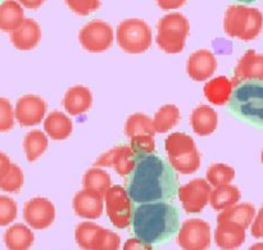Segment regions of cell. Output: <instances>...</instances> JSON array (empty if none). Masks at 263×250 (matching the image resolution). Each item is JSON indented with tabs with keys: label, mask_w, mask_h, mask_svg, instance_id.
<instances>
[{
	"label": "cell",
	"mask_w": 263,
	"mask_h": 250,
	"mask_svg": "<svg viewBox=\"0 0 263 250\" xmlns=\"http://www.w3.org/2000/svg\"><path fill=\"white\" fill-rule=\"evenodd\" d=\"M126 190L134 203L166 202L179 191V176L170 162L156 153L138 157L133 172L126 177Z\"/></svg>",
	"instance_id": "obj_1"
},
{
	"label": "cell",
	"mask_w": 263,
	"mask_h": 250,
	"mask_svg": "<svg viewBox=\"0 0 263 250\" xmlns=\"http://www.w3.org/2000/svg\"><path fill=\"white\" fill-rule=\"evenodd\" d=\"M131 226L136 238L152 245L159 244L179 233V210L167 202L143 203L134 210Z\"/></svg>",
	"instance_id": "obj_2"
},
{
	"label": "cell",
	"mask_w": 263,
	"mask_h": 250,
	"mask_svg": "<svg viewBox=\"0 0 263 250\" xmlns=\"http://www.w3.org/2000/svg\"><path fill=\"white\" fill-rule=\"evenodd\" d=\"M228 104L235 117L263 128L262 81H244L236 85Z\"/></svg>",
	"instance_id": "obj_3"
},
{
	"label": "cell",
	"mask_w": 263,
	"mask_h": 250,
	"mask_svg": "<svg viewBox=\"0 0 263 250\" xmlns=\"http://www.w3.org/2000/svg\"><path fill=\"white\" fill-rule=\"evenodd\" d=\"M263 28V14L258 8L244 4L230 5L223 18V30L230 37L251 41L258 37Z\"/></svg>",
	"instance_id": "obj_4"
},
{
	"label": "cell",
	"mask_w": 263,
	"mask_h": 250,
	"mask_svg": "<svg viewBox=\"0 0 263 250\" xmlns=\"http://www.w3.org/2000/svg\"><path fill=\"white\" fill-rule=\"evenodd\" d=\"M190 25L181 13H168L158 21L156 43L167 54H179L184 50Z\"/></svg>",
	"instance_id": "obj_5"
},
{
	"label": "cell",
	"mask_w": 263,
	"mask_h": 250,
	"mask_svg": "<svg viewBox=\"0 0 263 250\" xmlns=\"http://www.w3.org/2000/svg\"><path fill=\"white\" fill-rule=\"evenodd\" d=\"M117 44L127 54H143L153 44V33L148 23L139 18H128L118 25Z\"/></svg>",
	"instance_id": "obj_6"
},
{
	"label": "cell",
	"mask_w": 263,
	"mask_h": 250,
	"mask_svg": "<svg viewBox=\"0 0 263 250\" xmlns=\"http://www.w3.org/2000/svg\"><path fill=\"white\" fill-rule=\"evenodd\" d=\"M133 199L128 195L125 186L113 185L104 195V209L110 223L120 230H125L131 226L134 216Z\"/></svg>",
	"instance_id": "obj_7"
},
{
	"label": "cell",
	"mask_w": 263,
	"mask_h": 250,
	"mask_svg": "<svg viewBox=\"0 0 263 250\" xmlns=\"http://www.w3.org/2000/svg\"><path fill=\"white\" fill-rule=\"evenodd\" d=\"M115 32L112 26L102 20L85 23L79 32L80 45L89 53H103L112 46Z\"/></svg>",
	"instance_id": "obj_8"
},
{
	"label": "cell",
	"mask_w": 263,
	"mask_h": 250,
	"mask_svg": "<svg viewBox=\"0 0 263 250\" xmlns=\"http://www.w3.org/2000/svg\"><path fill=\"white\" fill-rule=\"evenodd\" d=\"M212 235L210 223L200 218L184 221L177 233V244L182 250L210 249Z\"/></svg>",
	"instance_id": "obj_9"
},
{
	"label": "cell",
	"mask_w": 263,
	"mask_h": 250,
	"mask_svg": "<svg viewBox=\"0 0 263 250\" xmlns=\"http://www.w3.org/2000/svg\"><path fill=\"white\" fill-rule=\"evenodd\" d=\"M211 194L212 186L205 179L190 180L185 185H181L177 191L182 208L189 215L202 212L207 204H210Z\"/></svg>",
	"instance_id": "obj_10"
},
{
	"label": "cell",
	"mask_w": 263,
	"mask_h": 250,
	"mask_svg": "<svg viewBox=\"0 0 263 250\" xmlns=\"http://www.w3.org/2000/svg\"><path fill=\"white\" fill-rule=\"evenodd\" d=\"M23 220L26 225L35 230H45L53 225L55 220V207L49 199L36 197L25 203Z\"/></svg>",
	"instance_id": "obj_11"
},
{
	"label": "cell",
	"mask_w": 263,
	"mask_h": 250,
	"mask_svg": "<svg viewBox=\"0 0 263 250\" xmlns=\"http://www.w3.org/2000/svg\"><path fill=\"white\" fill-rule=\"evenodd\" d=\"M46 109L48 105L43 98L37 95H23L15 103V121L22 127L37 126L45 120Z\"/></svg>",
	"instance_id": "obj_12"
},
{
	"label": "cell",
	"mask_w": 263,
	"mask_h": 250,
	"mask_svg": "<svg viewBox=\"0 0 263 250\" xmlns=\"http://www.w3.org/2000/svg\"><path fill=\"white\" fill-rule=\"evenodd\" d=\"M136 163V156L130 145H117L99 156L95 161V167L113 168L121 177H127L133 172Z\"/></svg>",
	"instance_id": "obj_13"
},
{
	"label": "cell",
	"mask_w": 263,
	"mask_h": 250,
	"mask_svg": "<svg viewBox=\"0 0 263 250\" xmlns=\"http://www.w3.org/2000/svg\"><path fill=\"white\" fill-rule=\"evenodd\" d=\"M217 69V58L207 49H199L190 54L186 62V73L197 82H204L215 74Z\"/></svg>",
	"instance_id": "obj_14"
},
{
	"label": "cell",
	"mask_w": 263,
	"mask_h": 250,
	"mask_svg": "<svg viewBox=\"0 0 263 250\" xmlns=\"http://www.w3.org/2000/svg\"><path fill=\"white\" fill-rule=\"evenodd\" d=\"M231 81L234 86L244 81L263 82V54L257 53L252 49L247 50L234 68V76Z\"/></svg>",
	"instance_id": "obj_15"
},
{
	"label": "cell",
	"mask_w": 263,
	"mask_h": 250,
	"mask_svg": "<svg viewBox=\"0 0 263 250\" xmlns=\"http://www.w3.org/2000/svg\"><path fill=\"white\" fill-rule=\"evenodd\" d=\"M72 208L79 217L90 221L98 220L104 210V197L91 190L82 189L73 197Z\"/></svg>",
	"instance_id": "obj_16"
},
{
	"label": "cell",
	"mask_w": 263,
	"mask_h": 250,
	"mask_svg": "<svg viewBox=\"0 0 263 250\" xmlns=\"http://www.w3.org/2000/svg\"><path fill=\"white\" fill-rule=\"evenodd\" d=\"M41 40V28L32 18H26L22 25L10 33V43L22 51L32 50Z\"/></svg>",
	"instance_id": "obj_17"
},
{
	"label": "cell",
	"mask_w": 263,
	"mask_h": 250,
	"mask_svg": "<svg viewBox=\"0 0 263 250\" xmlns=\"http://www.w3.org/2000/svg\"><path fill=\"white\" fill-rule=\"evenodd\" d=\"M247 239L246 228L234 222H220L215 231V243L221 250H235Z\"/></svg>",
	"instance_id": "obj_18"
},
{
	"label": "cell",
	"mask_w": 263,
	"mask_h": 250,
	"mask_svg": "<svg viewBox=\"0 0 263 250\" xmlns=\"http://www.w3.org/2000/svg\"><path fill=\"white\" fill-rule=\"evenodd\" d=\"M62 105L69 116L84 114L92 105L91 90L81 85L69 87L64 94Z\"/></svg>",
	"instance_id": "obj_19"
},
{
	"label": "cell",
	"mask_w": 263,
	"mask_h": 250,
	"mask_svg": "<svg viewBox=\"0 0 263 250\" xmlns=\"http://www.w3.org/2000/svg\"><path fill=\"white\" fill-rule=\"evenodd\" d=\"M218 125L217 112L210 105L200 104L190 114V126L198 136H210Z\"/></svg>",
	"instance_id": "obj_20"
},
{
	"label": "cell",
	"mask_w": 263,
	"mask_h": 250,
	"mask_svg": "<svg viewBox=\"0 0 263 250\" xmlns=\"http://www.w3.org/2000/svg\"><path fill=\"white\" fill-rule=\"evenodd\" d=\"M234 87L235 86L230 79H228L226 76H218L205 82L203 92H204L205 99L211 104L222 107V105L228 104L229 100H230Z\"/></svg>",
	"instance_id": "obj_21"
},
{
	"label": "cell",
	"mask_w": 263,
	"mask_h": 250,
	"mask_svg": "<svg viewBox=\"0 0 263 250\" xmlns=\"http://www.w3.org/2000/svg\"><path fill=\"white\" fill-rule=\"evenodd\" d=\"M72 131H73V123H72L71 118L64 114L63 112L53 110L44 120V132L51 140H66L71 136Z\"/></svg>",
	"instance_id": "obj_22"
},
{
	"label": "cell",
	"mask_w": 263,
	"mask_h": 250,
	"mask_svg": "<svg viewBox=\"0 0 263 250\" xmlns=\"http://www.w3.org/2000/svg\"><path fill=\"white\" fill-rule=\"evenodd\" d=\"M3 240L8 250H30L35 241V235L30 226L14 223L7 228Z\"/></svg>",
	"instance_id": "obj_23"
},
{
	"label": "cell",
	"mask_w": 263,
	"mask_h": 250,
	"mask_svg": "<svg viewBox=\"0 0 263 250\" xmlns=\"http://www.w3.org/2000/svg\"><path fill=\"white\" fill-rule=\"evenodd\" d=\"M23 7L17 0H3L0 3V30L12 33L25 21Z\"/></svg>",
	"instance_id": "obj_24"
},
{
	"label": "cell",
	"mask_w": 263,
	"mask_h": 250,
	"mask_svg": "<svg viewBox=\"0 0 263 250\" xmlns=\"http://www.w3.org/2000/svg\"><path fill=\"white\" fill-rule=\"evenodd\" d=\"M256 208L251 203H241L235 204L228 209L220 212L217 217V223L220 222H234L247 230L252 226L256 218Z\"/></svg>",
	"instance_id": "obj_25"
},
{
	"label": "cell",
	"mask_w": 263,
	"mask_h": 250,
	"mask_svg": "<svg viewBox=\"0 0 263 250\" xmlns=\"http://www.w3.org/2000/svg\"><path fill=\"white\" fill-rule=\"evenodd\" d=\"M241 198V193L235 185H222L212 189L210 204L215 210L222 212L233 205L238 204Z\"/></svg>",
	"instance_id": "obj_26"
},
{
	"label": "cell",
	"mask_w": 263,
	"mask_h": 250,
	"mask_svg": "<svg viewBox=\"0 0 263 250\" xmlns=\"http://www.w3.org/2000/svg\"><path fill=\"white\" fill-rule=\"evenodd\" d=\"M49 138L44 131L32 130L23 139V150L28 162H35L48 150Z\"/></svg>",
	"instance_id": "obj_27"
},
{
	"label": "cell",
	"mask_w": 263,
	"mask_h": 250,
	"mask_svg": "<svg viewBox=\"0 0 263 250\" xmlns=\"http://www.w3.org/2000/svg\"><path fill=\"white\" fill-rule=\"evenodd\" d=\"M82 185H84V189L91 190L103 197L113 186L110 175L100 167L95 166L85 172L84 177H82Z\"/></svg>",
	"instance_id": "obj_28"
},
{
	"label": "cell",
	"mask_w": 263,
	"mask_h": 250,
	"mask_svg": "<svg viewBox=\"0 0 263 250\" xmlns=\"http://www.w3.org/2000/svg\"><path fill=\"white\" fill-rule=\"evenodd\" d=\"M180 110L175 104H166L159 108L153 117L154 130L157 133H166L176 127L180 122Z\"/></svg>",
	"instance_id": "obj_29"
},
{
	"label": "cell",
	"mask_w": 263,
	"mask_h": 250,
	"mask_svg": "<svg viewBox=\"0 0 263 250\" xmlns=\"http://www.w3.org/2000/svg\"><path fill=\"white\" fill-rule=\"evenodd\" d=\"M164 149H166L167 158L168 157H179L182 154L192 153L197 150V145L192 136L184 132L170 133L164 140Z\"/></svg>",
	"instance_id": "obj_30"
},
{
	"label": "cell",
	"mask_w": 263,
	"mask_h": 250,
	"mask_svg": "<svg viewBox=\"0 0 263 250\" xmlns=\"http://www.w3.org/2000/svg\"><path fill=\"white\" fill-rule=\"evenodd\" d=\"M153 120L144 113H134L125 123V135L128 139L136 135H156Z\"/></svg>",
	"instance_id": "obj_31"
},
{
	"label": "cell",
	"mask_w": 263,
	"mask_h": 250,
	"mask_svg": "<svg viewBox=\"0 0 263 250\" xmlns=\"http://www.w3.org/2000/svg\"><path fill=\"white\" fill-rule=\"evenodd\" d=\"M235 179V169L225 163L211 164L205 174V180L212 187L229 185Z\"/></svg>",
	"instance_id": "obj_32"
},
{
	"label": "cell",
	"mask_w": 263,
	"mask_h": 250,
	"mask_svg": "<svg viewBox=\"0 0 263 250\" xmlns=\"http://www.w3.org/2000/svg\"><path fill=\"white\" fill-rule=\"evenodd\" d=\"M168 162L177 174L193 175L200 168V153L197 149L179 157H168Z\"/></svg>",
	"instance_id": "obj_33"
},
{
	"label": "cell",
	"mask_w": 263,
	"mask_h": 250,
	"mask_svg": "<svg viewBox=\"0 0 263 250\" xmlns=\"http://www.w3.org/2000/svg\"><path fill=\"white\" fill-rule=\"evenodd\" d=\"M121 238L115 231L108 230L100 226L92 239L90 250H120Z\"/></svg>",
	"instance_id": "obj_34"
},
{
	"label": "cell",
	"mask_w": 263,
	"mask_h": 250,
	"mask_svg": "<svg viewBox=\"0 0 263 250\" xmlns=\"http://www.w3.org/2000/svg\"><path fill=\"white\" fill-rule=\"evenodd\" d=\"M23 184H25V175L23 171L13 163L9 172L0 180V190L9 194H17L21 191Z\"/></svg>",
	"instance_id": "obj_35"
},
{
	"label": "cell",
	"mask_w": 263,
	"mask_h": 250,
	"mask_svg": "<svg viewBox=\"0 0 263 250\" xmlns=\"http://www.w3.org/2000/svg\"><path fill=\"white\" fill-rule=\"evenodd\" d=\"M99 228V225L90 222V221L81 222L80 225H77L76 230H74V240H76L77 245L82 250H90L92 239H94L95 234H97Z\"/></svg>",
	"instance_id": "obj_36"
},
{
	"label": "cell",
	"mask_w": 263,
	"mask_h": 250,
	"mask_svg": "<svg viewBox=\"0 0 263 250\" xmlns=\"http://www.w3.org/2000/svg\"><path fill=\"white\" fill-rule=\"evenodd\" d=\"M130 146L134 154L138 157L148 156L156 150V140L153 135H136L130 139Z\"/></svg>",
	"instance_id": "obj_37"
},
{
	"label": "cell",
	"mask_w": 263,
	"mask_h": 250,
	"mask_svg": "<svg viewBox=\"0 0 263 250\" xmlns=\"http://www.w3.org/2000/svg\"><path fill=\"white\" fill-rule=\"evenodd\" d=\"M17 203L9 197L0 195V227L10 225L17 218Z\"/></svg>",
	"instance_id": "obj_38"
},
{
	"label": "cell",
	"mask_w": 263,
	"mask_h": 250,
	"mask_svg": "<svg viewBox=\"0 0 263 250\" xmlns=\"http://www.w3.org/2000/svg\"><path fill=\"white\" fill-rule=\"evenodd\" d=\"M14 109L7 98L0 97V132H7L14 127Z\"/></svg>",
	"instance_id": "obj_39"
},
{
	"label": "cell",
	"mask_w": 263,
	"mask_h": 250,
	"mask_svg": "<svg viewBox=\"0 0 263 250\" xmlns=\"http://www.w3.org/2000/svg\"><path fill=\"white\" fill-rule=\"evenodd\" d=\"M67 7L77 15H89L100 8V0H64Z\"/></svg>",
	"instance_id": "obj_40"
},
{
	"label": "cell",
	"mask_w": 263,
	"mask_h": 250,
	"mask_svg": "<svg viewBox=\"0 0 263 250\" xmlns=\"http://www.w3.org/2000/svg\"><path fill=\"white\" fill-rule=\"evenodd\" d=\"M251 233L253 238L256 239L263 238V205L259 208V210L256 215V218H254L253 223H252Z\"/></svg>",
	"instance_id": "obj_41"
},
{
	"label": "cell",
	"mask_w": 263,
	"mask_h": 250,
	"mask_svg": "<svg viewBox=\"0 0 263 250\" xmlns=\"http://www.w3.org/2000/svg\"><path fill=\"white\" fill-rule=\"evenodd\" d=\"M122 250H153V245L146 241L141 240L139 238L128 239L125 244H123Z\"/></svg>",
	"instance_id": "obj_42"
},
{
	"label": "cell",
	"mask_w": 263,
	"mask_h": 250,
	"mask_svg": "<svg viewBox=\"0 0 263 250\" xmlns=\"http://www.w3.org/2000/svg\"><path fill=\"white\" fill-rule=\"evenodd\" d=\"M157 5L163 10H176L186 3V0H156Z\"/></svg>",
	"instance_id": "obj_43"
},
{
	"label": "cell",
	"mask_w": 263,
	"mask_h": 250,
	"mask_svg": "<svg viewBox=\"0 0 263 250\" xmlns=\"http://www.w3.org/2000/svg\"><path fill=\"white\" fill-rule=\"evenodd\" d=\"M12 162H10L9 157L5 153L0 151V180L9 172L10 167H12Z\"/></svg>",
	"instance_id": "obj_44"
},
{
	"label": "cell",
	"mask_w": 263,
	"mask_h": 250,
	"mask_svg": "<svg viewBox=\"0 0 263 250\" xmlns=\"http://www.w3.org/2000/svg\"><path fill=\"white\" fill-rule=\"evenodd\" d=\"M17 2L27 9H37L44 4L45 0H17Z\"/></svg>",
	"instance_id": "obj_45"
},
{
	"label": "cell",
	"mask_w": 263,
	"mask_h": 250,
	"mask_svg": "<svg viewBox=\"0 0 263 250\" xmlns=\"http://www.w3.org/2000/svg\"><path fill=\"white\" fill-rule=\"evenodd\" d=\"M248 250H263V243H256L251 246Z\"/></svg>",
	"instance_id": "obj_46"
},
{
	"label": "cell",
	"mask_w": 263,
	"mask_h": 250,
	"mask_svg": "<svg viewBox=\"0 0 263 250\" xmlns=\"http://www.w3.org/2000/svg\"><path fill=\"white\" fill-rule=\"evenodd\" d=\"M236 2L246 3V4H248V3H253V2H256V0H236Z\"/></svg>",
	"instance_id": "obj_47"
},
{
	"label": "cell",
	"mask_w": 263,
	"mask_h": 250,
	"mask_svg": "<svg viewBox=\"0 0 263 250\" xmlns=\"http://www.w3.org/2000/svg\"><path fill=\"white\" fill-rule=\"evenodd\" d=\"M261 162H262V164H263V149H262V153H261Z\"/></svg>",
	"instance_id": "obj_48"
},
{
	"label": "cell",
	"mask_w": 263,
	"mask_h": 250,
	"mask_svg": "<svg viewBox=\"0 0 263 250\" xmlns=\"http://www.w3.org/2000/svg\"><path fill=\"white\" fill-rule=\"evenodd\" d=\"M3 2V0H0V3H2Z\"/></svg>",
	"instance_id": "obj_49"
}]
</instances>
